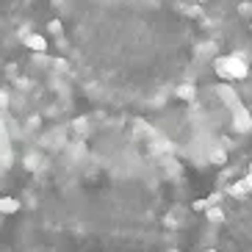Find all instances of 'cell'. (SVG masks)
I'll return each instance as SVG.
<instances>
[{
    "label": "cell",
    "mask_w": 252,
    "mask_h": 252,
    "mask_svg": "<svg viewBox=\"0 0 252 252\" xmlns=\"http://www.w3.org/2000/svg\"><path fill=\"white\" fill-rule=\"evenodd\" d=\"M42 0H0V67L8 64L25 45L36 42Z\"/></svg>",
    "instance_id": "1"
},
{
    "label": "cell",
    "mask_w": 252,
    "mask_h": 252,
    "mask_svg": "<svg viewBox=\"0 0 252 252\" xmlns=\"http://www.w3.org/2000/svg\"><path fill=\"white\" fill-rule=\"evenodd\" d=\"M11 197H14V178H11V144H8L6 125H3V119H0V224L8 222Z\"/></svg>",
    "instance_id": "2"
},
{
    "label": "cell",
    "mask_w": 252,
    "mask_h": 252,
    "mask_svg": "<svg viewBox=\"0 0 252 252\" xmlns=\"http://www.w3.org/2000/svg\"><path fill=\"white\" fill-rule=\"evenodd\" d=\"M214 69L219 72V78H247V61L236 56H224V59H216L214 61Z\"/></svg>",
    "instance_id": "3"
},
{
    "label": "cell",
    "mask_w": 252,
    "mask_h": 252,
    "mask_svg": "<svg viewBox=\"0 0 252 252\" xmlns=\"http://www.w3.org/2000/svg\"><path fill=\"white\" fill-rule=\"evenodd\" d=\"M219 97H222V103H227L233 111H238V108H241V103H238L236 92L230 89V86H219Z\"/></svg>",
    "instance_id": "4"
},
{
    "label": "cell",
    "mask_w": 252,
    "mask_h": 252,
    "mask_svg": "<svg viewBox=\"0 0 252 252\" xmlns=\"http://www.w3.org/2000/svg\"><path fill=\"white\" fill-rule=\"evenodd\" d=\"M236 130H241V133H250L252 130V119H250V114H247L244 108L236 111Z\"/></svg>",
    "instance_id": "5"
},
{
    "label": "cell",
    "mask_w": 252,
    "mask_h": 252,
    "mask_svg": "<svg viewBox=\"0 0 252 252\" xmlns=\"http://www.w3.org/2000/svg\"><path fill=\"white\" fill-rule=\"evenodd\" d=\"M194 94H197V92H194L191 83H183V86H178V97H180V100H194Z\"/></svg>",
    "instance_id": "6"
},
{
    "label": "cell",
    "mask_w": 252,
    "mask_h": 252,
    "mask_svg": "<svg viewBox=\"0 0 252 252\" xmlns=\"http://www.w3.org/2000/svg\"><path fill=\"white\" fill-rule=\"evenodd\" d=\"M247 191H250V186H247V180H238V183L233 186V194H236V197H244Z\"/></svg>",
    "instance_id": "7"
},
{
    "label": "cell",
    "mask_w": 252,
    "mask_h": 252,
    "mask_svg": "<svg viewBox=\"0 0 252 252\" xmlns=\"http://www.w3.org/2000/svg\"><path fill=\"white\" fill-rule=\"evenodd\" d=\"M211 161H214V163H224V161H227V153H224V150H214V153H211Z\"/></svg>",
    "instance_id": "8"
},
{
    "label": "cell",
    "mask_w": 252,
    "mask_h": 252,
    "mask_svg": "<svg viewBox=\"0 0 252 252\" xmlns=\"http://www.w3.org/2000/svg\"><path fill=\"white\" fill-rule=\"evenodd\" d=\"M208 219H211V222H219V219H224V214L219 208H211V211H208Z\"/></svg>",
    "instance_id": "9"
},
{
    "label": "cell",
    "mask_w": 252,
    "mask_h": 252,
    "mask_svg": "<svg viewBox=\"0 0 252 252\" xmlns=\"http://www.w3.org/2000/svg\"><path fill=\"white\" fill-rule=\"evenodd\" d=\"M238 14H241V17H250V14H252V3H241V6H238Z\"/></svg>",
    "instance_id": "10"
},
{
    "label": "cell",
    "mask_w": 252,
    "mask_h": 252,
    "mask_svg": "<svg viewBox=\"0 0 252 252\" xmlns=\"http://www.w3.org/2000/svg\"><path fill=\"white\" fill-rule=\"evenodd\" d=\"M208 205H211V200H205V202H202V200H197V202H194V211H205Z\"/></svg>",
    "instance_id": "11"
},
{
    "label": "cell",
    "mask_w": 252,
    "mask_h": 252,
    "mask_svg": "<svg viewBox=\"0 0 252 252\" xmlns=\"http://www.w3.org/2000/svg\"><path fill=\"white\" fill-rule=\"evenodd\" d=\"M244 180H247V186H250V191H252V172H250V175H247Z\"/></svg>",
    "instance_id": "12"
},
{
    "label": "cell",
    "mask_w": 252,
    "mask_h": 252,
    "mask_svg": "<svg viewBox=\"0 0 252 252\" xmlns=\"http://www.w3.org/2000/svg\"><path fill=\"white\" fill-rule=\"evenodd\" d=\"M208 252H216V250H208Z\"/></svg>",
    "instance_id": "13"
},
{
    "label": "cell",
    "mask_w": 252,
    "mask_h": 252,
    "mask_svg": "<svg viewBox=\"0 0 252 252\" xmlns=\"http://www.w3.org/2000/svg\"><path fill=\"white\" fill-rule=\"evenodd\" d=\"M250 172H252V163H250Z\"/></svg>",
    "instance_id": "14"
},
{
    "label": "cell",
    "mask_w": 252,
    "mask_h": 252,
    "mask_svg": "<svg viewBox=\"0 0 252 252\" xmlns=\"http://www.w3.org/2000/svg\"><path fill=\"white\" fill-rule=\"evenodd\" d=\"M250 28H252V25H250Z\"/></svg>",
    "instance_id": "15"
}]
</instances>
